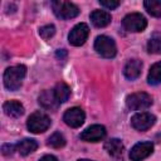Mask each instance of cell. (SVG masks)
<instances>
[{"instance_id": "cell-1", "label": "cell", "mask_w": 161, "mask_h": 161, "mask_svg": "<svg viewBox=\"0 0 161 161\" xmlns=\"http://www.w3.org/2000/svg\"><path fill=\"white\" fill-rule=\"evenodd\" d=\"M26 74V68L24 65L9 67L4 73V84L9 91H16L21 87L23 79Z\"/></svg>"}, {"instance_id": "cell-2", "label": "cell", "mask_w": 161, "mask_h": 161, "mask_svg": "<svg viewBox=\"0 0 161 161\" xmlns=\"http://www.w3.org/2000/svg\"><path fill=\"white\" fill-rule=\"evenodd\" d=\"M52 8H53L55 16L59 19H63V20L73 19L79 14L78 6L69 1H53Z\"/></svg>"}, {"instance_id": "cell-3", "label": "cell", "mask_w": 161, "mask_h": 161, "mask_svg": "<svg viewBox=\"0 0 161 161\" xmlns=\"http://www.w3.org/2000/svg\"><path fill=\"white\" fill-rule=\"evenodd\" d=\"M94 49L103 58H113L117 53V47L114 40L107 35H99L96 38Z\"/></svg>"}, {"instance_id": "cell-4", "label": "cell", "mask_w": 161, "mask_h": 161, "mask_svg": "<svg viewBox=\"0 0 161 161\" xmlns=\"http://www.w3.org/2000/svg\"><path fill=\"white\" fill-rule=\"evenodd\" d=\"M28 130L33 133H42L50 126V118L43 112H34L29 116L26 122Z\"/></svg>"}, {"instance_id": "cell-5", "label": "cell", "mask_w": 161, "mask_h": 161, "mask_svg": "<svg viewBox=\"0 0 161 161\" xmlns=\"http://www.w3.org/2000/svg\"><path fill=\"white\" fill-rule=\"evenodd\" d=\"M152 104V97L145 92H136L130 94L126 98V106L127 108L132 111H141L146 109Z\"/></svg>"}, {"instance_id": "cell-6", "label": "cell", "mask_w": 161, "mask_h": 161, "mask_svg": "<svg viewBox=\"0 0 161 161\" xmlns=\"http://www.w3.org/2000/svg\"><path fill=\"white\" fill-rule=\"evenodd\" d=\"M122 24H123V28L127 31L138 33V31H143L146 29L147 20L140 13H131V14H128V15H126L123 18Z\"/></svg>"}, {"instance_id": "cell-7", "label": "cell", "mask_w": 161, "mask_h": 161, "mask_svg": "<svg viewBox=\"0 0 161 161\" xmlns=\"http://www.w3.org/2000/svg\"><path fill=\"white\" fill-rule=\"evenodd\" d=\"M88 34H89V28L87 24L84 23H79L77 24L69 33L68 35V40L72 45L74 47H79L82 44H84V42L87 40L88 38Z\"/></svg>"}, {"instance_id": "cell-8", "label": "cell", "mask_w": 161, "mask_h": 161, "mask_svg": "<svg viewBox=\"0 0 161 161\" xmlns=\"http://www.w3.org/2000/svg\"><path fill=\"white\" fill-rule=\"evenodd\" d=\"M155 121H156V117L153 114L148 112H141V113H136L135 116H132L131 125L137 131H146L153 126Z\"/></svg>"}, {"instance_id": "cell-9", "label": "cell", "mask_w": 161, "mask_h": 161, "mask_svg": "<svg viewBox=\"0 0 161 161\" xmlns=\"http://www.w3.org/2000/svg\"><path fill=\"white\" fill-rule=\"evenodd\" d=\"M84 118H86V114H84L83 109L79 108V107H72V108L67 109L64 116H63L64 122L69 127H73V128H77V127L82 126L83 122H84Z\"/></svg>"}, {"instance_id": "cell-10", "label": "cell", "mask_w": 161, "mask_h": 161, "mask_svg": "<svg viewBox=\"0 0 161 161\" xmlns=\"http://www.w3.org/2000/svg\"><path fill=\"white\" fill-rule=\"evenodd\" d=\"M106 136V128L101 125H92L80 133V140L86 142H98Z\"/></svg>"}, {"instance_id": "cell-11", "label": "cell", "mask_w": 161, "mask_h": 161, "mask_svg": "<svg viewBox=\"0 0 161 161\" xmlns=\"http://www.w3.org/2000/svg\"><path fill=\"white\" fill-rule=\"evenodd\" d=\"M153 151V145L152 142H138L136 143L131 151H130V158L132 161H141L143 158H146L147 156H150Z\"/></svg>"}, {"instance_id": "cell-12", "label": "cell", "mask_w": 161, "mask_h": 161, "mask_svg": "<svg viewBox=\"0 0 161 161\" xmlns=\"http://www.w3.org/2000/svg\"><path fill=\"white\" fill-rule=\"evenodd\" d=\"M141 69H142V62L138 59H131L125 65L123 73H125V77L127 79L133 80L141 74Z\"/></svg>"}, {"instance_id": "cell-13", "label": "cell", "mask_w": 161, "mask_h": 161, "mask_svg": "<svg viewBox=\"0 0 161 161\" xmlns=\"http://www.w3.org/2000/svg\"><path fill=\"white\" fill-rule=\"evenodd\" d=\"M104 148L108 152V155H111L113 158H122L123 155V143L121 142V140L118 138H109L106 143H104Z\"/></svg>"}, {"instance_id": "cell-14", "label": "cell", "mask_w": 161, "mask_h": 161, "mask_svg": "<svg viewBox=\"0 0 161 161\" xmlns=\"http://www.w3.org/2000/svg\"><path fill=\"white\" fill-rule=\"evenodd\" d=\"M39 103L45 109H55L59 106V102L54 94V91H44L39 96Z\"/></svg>"}, {"instance_id": "cell-15", "label": "cell", "mask_w": 161, "mask_h": 161, "mask_svg": "<svg viewBox=\"0 0 161 161\" xmlns=\"http://www.w3.org/2000/svg\"><path fill=\"white\" fill-rule=\"evenodd\" d=\"M3 109H4V113L9 117H13V118H18L20 116H23L24 113V107L20 102L18 101H8L3 104Z\"/></svg>"}, {"instance_id": "cell-16", "label": "cell", "mask_w": 161, "mask_h": 161, "mask_svg": "<svg viewBox=\"0 0 161 161\" xmlns=\"http://www.w3.org/2000/svg\"><path fill=\"white\" fill-rule=\"evenodd\" d=\"M91 20H92L94 26L103 28V26H107L111 23L112 18H111V14L104 11V10H94L91 14Z\"/></svg>"}, {"instance_id": "cell-17", "label": "cell", "mask_w": 161, "mask_h": 161, "mask_svg": "<svg viewBox=\"0 0 161 161\" xmlns=\"http://www.w3.org/2000/svg\"><path fill=\"white\" fill-rule=\"evenodd\" d=\"M36 148H38V143L35 140L31 138H24L16 143V151L21 156H28L31 152H34Z\"/></svg>"}, {"instance_id": "cell-18", "label": "cell", "mask_w": 161, "mask_h": 161, "mask_svg": "<svg viewBox=\"0 0 161 161\" xmlns=\"http://www.w3.org/2000/svg\"><path fill=\"white\" fill-rule=\"evenodd\" d=\"M53 91H54V94H55V97H57L59 103L67 102L69 99V97H70V88L68 87V84H65L63 82L57 83Z\"/></svg>"}, {"instance_id": "cell-19", "label": "cell", "mask_w": 161, "mask_h": 161, "mask_svg": "<svg viewBox=\"0 0 161 161\" xmlns=\"http://www.w3.org/2000/svg\"><path fill=\"white\" fill-rule=\"evenodd\" d=\"M147 82L152 86H156V84L161 83V62L155 63L150 68V72H148V75H147Z\"/></svg>"}, {"instance_id": "cell-20", "label": "cell", "mask_w": 161, "mask_h": 161, "mask_svg": "<svg viewBox=\"0 0 161 161\" xmlns=\"http://www.w3.org/2000/svg\"><path fill=\"white\" fill-rule=\"evenodd\" d=\"M143 5L148 14L156 18H161V0H146Z\"/></svg>"}, {"instance_id": "cell-21", "label": "cell", "mask_w": 161, "mask_h": 161, "mask_svg": "<svg viewBox=\"0 0 161 161\" xmlns=\"http://www.w3.org/2000/svg\"><path fill=\"white\" fill-rule=\"evenodd\" d=\"M48 145L53 148H60L65 145V138L62 133L59 132H54L49 138H48Z\"/></svg>"}, {"instance_id": "cell-22", "label": "cell", "mask_w": 161, "mask_h": 161, "mask_svg": "<svg viewBox=\"0 0 161 161\" xmlns=\"http://www.w3.org/2000/svg\"><path fill=\"white\" fill-rule=\"evenodd\" d=\"M147 52L151 54H161V39L151 38L147 43Z\"/></svg>"}, {"instance_id": "cell-23", "label": "cell", "mask_w": 161, "mask_h": 161, "mask_svg": "<svg viewBox=\"0 0 161 161\" xmlns=\"http://www.w3.org/2000/svg\"><path fill=\"white\" fill-rule=\"evenodd\" d=\"M39 34L43 39H50L54 34H55V26L52 25V24H48V25H44L39 29Z\"/></svg>"}, {"instance_id": "cell-24", "label": "cell", "mask_w": 161, "mask_h": 161, "mask_svg": "<svg viewBox=\"0 0 161 161\" xmlns=\"http://www.w3.org/2000/svg\"><path fill=\"white\" fill-rule=\"evenodd\" d=\"M99 4L102 5V6H104V8H107V9H109V10H112V9H116L118 5H119V1H107V0H99Z\"/></svg>"}, {"instance_id": "cell-25", "label": "cell", "mask_w": 161, "mask_h": 161, "mask_svg": "<svg viewBox=\"0 0 161 161\" xmlns=\"http://www.w3.org/2000/svg\"><path fill=\"white\" fill-rule=\"evenodd\" d=\"M15 148H16V146L10 145V143H5V145H3L1 151H3V153L5 156H8V155H13V152L15 151Z\"/></svg>"}, {"instance_id": "cell-26", "label": "cell", "mask_w": 161, "mask_h": 161, "mask_svg": "<svg viewBox=\"0 0 161 161\" xmlns=\"http://www.w3.org/2000/svg\"><path fill=\"white\" fill-rule=\"evenodd\" d=\"M65 57H67V50H65V49H59V50L57 52V58H60V60L64 59Z\"/></svg>"}, {"instance_id": "cell-27", "label": "cell", "mask_w": 161, "mask_h": 161, "mask_svg": "<svg viewBox=\"0 0 161 161\" xmlns=\"http://www.w3.org/2000/svg\"><path fill=\"white\" fill-rule=\"evenodd\" d=\"M39 161H58V160H57V157H54L53 155H45V156H43Z\"/></svg>"}, {"instance_id": "cell-28", "label": "cell", "mask_w": 161, "mask_h": 161, "mask_svg": "<svg viewBox=\"0 0 161 161\" xmlns=\"http://www.w3.org/2000/svg\"><path fill=\"white\" fill-rule=\"evenodd\" d=\"M78 161H91V160H78Z\"/></svg>"}]
</instances>
